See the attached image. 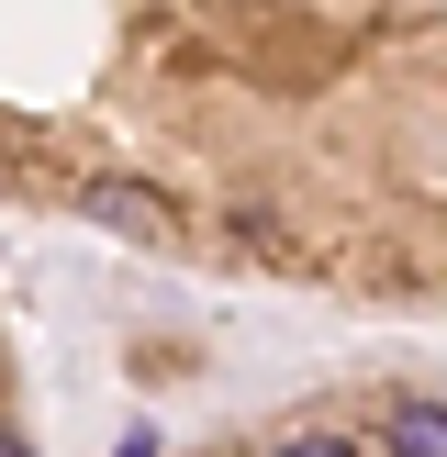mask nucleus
<instances>
[{
    "instance_id": "obj_1",
    "label": "nucleus",
    "mask_w": 447,
    "mask_h": 457,
    "mask_svg": "<svg viewBox=\"0 0 447 457\" xmlns=\"http://www.w3.org/2000/svg\"><path fill=\"white\" fill-rule=\"evenodd\" d=\"M380 446H392V457H447V402L436 391H402L392 413H380Z\"/></svg>"
},
{
    "instance_id": "obj_2",
    "label": "nucleus",
    "mask_w": 447,
    "mask_h": 457,
    "mask_svg": "<svg viewBox=\"0 0 447 457\" xmlns=\"http://www.w3.org/2000/svg\"><path fill=\"white\" fill-rule=\"evenodd\" d=\"M280 457H358V446H347V436H291Z\"/></svg>"
},
{
    "instance_id": "obj_3",
    "label": "nucleus",
    "mask_w": 447,
    "mask_h": 457,
    "mask_svg": "<svg viewBox=\"0 0 447 457\" xmlns=\"http://www.w3.org/2000/svg\"><path fill=\"white\" fill-rule=\"evenodd\" d=\"M0 457H34V446H22V436H0Z\"/></svg>"
}]
</instances>
